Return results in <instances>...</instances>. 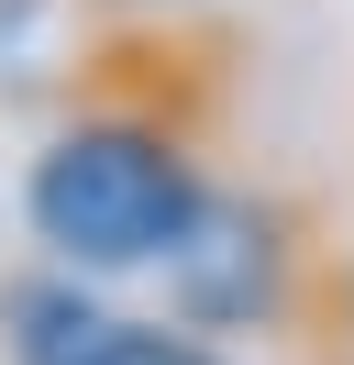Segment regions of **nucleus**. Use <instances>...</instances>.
<instances>
[{"label": "nucleus", "mask_w": 354, "mask_h": 365, "mask_svg": "<svg viewBox=\"0 0 354 365\" xmlns=\"http://www.w3.org/2000/svg\"><path fill=\"white\" fill-rule=\"evenodd\" d=\"M166 288H177V332H288L321 288V255H310V222L288 200H199L188 244L166 255Z\"/></svg>", "instance_id": "f03ea898"}, {"label": "nucleus", "mask_w": 354, "mask_h": 365, "mask_svg": "<svg viewBox=\"0 0 354 365\" xmlns=\"http://www.w3.org/2000/svg\"><path fill=\"white\" fill-rule=\"evenodd\" d=\"M78 365H221V354L199 332H177V321H100Z\"/></svg>", "instance_id": "20e7f679"}, {"label": "nucleus", "mask_w": 354, "mask_h": 365, "mask_svg": "<svg viewBox=\"0 0 354 365\" xmlns=\"http://www.w3.org/2000/svg\"><path fill=\"white\" fill-rule=\"evenodd\" d=\"M100 321H111V310H100L66 266H56V277H11V288H0V354H11V365H78Z\"/></svg>", "instance_id": "7ed1b4c3"}, {"label": "nucleus", "mask_w": 354, "mask_h": 365, "mask_svg": "<svg viewBox=\"0 0 354 365\" xmlns=\"http://www.w3.org/2000/svg\"><path fill=\"white\" fill-rule=\"evenodd\" d=\"M332 299H343V321H354V255H343V266H332Z\"/></svg>", "instance_id": "39448f33"}, {"label": "nucleus", "mask_w": 354, "mask_h": 365, "mask_svg": "<svg viewBox=\"0 0 354 365\" xmlns=\"http://www.w3.org/2000/svg\"><path fill=\"white\" fill-rule=\"evenodd\" d=\"M199 200V133L177 111H144V100H88L56 144L22 178V210H34V244L56 255L66 277H122V266H166L188 244Z\"/></svg>", "instance_id": "f257e3e1"}]
</instances>
